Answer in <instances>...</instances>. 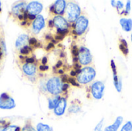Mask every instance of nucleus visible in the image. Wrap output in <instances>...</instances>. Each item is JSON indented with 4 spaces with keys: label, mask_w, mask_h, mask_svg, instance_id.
Here are the masks:
<instances>
[{
    "label": "nucleus",
    "mask_w": 132,
    "mask_h": 131,
    "mask_svg": "<svg viewBox=\"0 0 132 131\" xmlns=\"http://www.w3.org/2000/svg\"><path fill=\"white\" fill-rule=\"evenodd\" d=\"M97 72L94 67L87 66L82 68L77 76V81L79 84L87 85L91 83L96 77Z\"/></svg>",
    "instance_id": "1"
},
{
    "label": "nucleus",
    "mask_w": 132,
    "mask_h": 131,
    "mask_svg": "<svg viewBox=\"0 0 132 131\" xmlns=\"http://www.w3.org/2000/svg\"><path fill=\"white\" fill-rule=\"evenodd\" d=\"M65 13L67 22L73 24L81 15V8L78 4L73 2H69L68 4H67Z\"/></svg>",
    "instance_id": "2"
},
{
    "label": "nucleus",
    "mask_w": 132,
    "mask_h": 131,
    "mask_svg": "<svg viewBox=\"0 0 132 131\" xmlns=\"http://www.w3.org/2000/svg\"><path fill=\"white\" fill-rule=\"evenodd\" d=\"M73 25V34L76 36H82L85 33L87 29H88L89 25V20L84 15H80L74 23L72 24Z\"/></svg>",
    "instance_id": "3"
},
{
    "label": "nucleus",
    "mask_w": 132,
    "mask_h": 131,
    "mask_svg": "<svg viewBox=\"0 0 132 131\" xmlns=\"http://www.w3.org/2000/svg\"><path fill=\"white\" fill-rule=\"evenodd\" d=\"M47 91L53 96H58L62 93L63 83L60 77L54 76L50 78L46 83Z\"/></svg>",
    "instance_id": "4"
},
{
    "label": "nucleus",
    "mask_w": 132,
    "mask_h": 131,
    "mask_svg": "<svg viewBox=\"0 0 132 131\" xmlns=\"http://www.w3.org/2000/svg\"><path fill=\"white\" fill-rule=\"evenodd\" d=\"M78 63L81 66H88L92 63L93 56L91 54L90 50L86 46H80L79 48V53H78Z\"/></svg>",
    "instance_id": "5"
},
{
    "label": "nucleus",
    "mask_w": 132,
    "mask_h": 131,
    "mask_svg": "<svg viewBox=\"0 0 132 131\" xmlns=\"http://www.w3.org/2000/svg\"><path fill=\"white\" fill-rule=\"evenodd\" d=\"M104 90H105V85L104 82L101 80L94 82L90 86V92L91 96L93 97L94 99L97 100L102 99V97H104Z\"/></svg>",
    "instance_id": "6"
},
{
    "label": "nucleus",
    "mask_w": 132,
    "mask_h": 131,
    "mask_svg": "<svg viewBox=\"0 0 132 131\" xmlns=\"http://www.w3.org/2000/svg\"><path fill=\"white\" fill-rule=\"evenodd\" d=\"M15 107V100L6 93L0 95V109L11 110Z\"/></svg>",
    "instance_id": "7"
},
{
    "label": "nucleus",
    "mask_w": 132,
    "mask_h": 131,
    "mask_svg": "<svg viewBox=\"0 0 132 131\" xmlns=\"http://www.w3.org/2000/svg\"><path fill=\"white\" fill-rule=\"evenodd\" d=\"M43 5L37 1L30 2L26 6V12L29 15H32L34 16H37L42 12Z\"/></svg>",
    "instance_id": "8"
},
{
    "label": "nucleus",
    "mask_w": 132,
    "mask_h": 131,
    "mask_svg": "<svg viewBox=\"0 0 132 131\" xmlns=\"http://www.w3.org/2000/svg\"><path fill=\"white\" fill-rule=\"evenodd\" d=\"M54 26L56 27L57 29L60 30H66L69 29L70 23L67 22L66 18H64L63 15H56L54 16L53 19Z\"/></svg>",
    "instance_id": "9"
},
{
    "label": "nucleus",
    "mask_w": 132,
    "mask_h": 131,
    "mask_svg": "<svg viewBox=\"0 0 132 131\" xmlns=\"http://www.w3.org/2000/svg\"><path fill=\"white\" fill-rule=\"evenodd\" d=\"M45 26V19L43 15H39L36 17L32 22V31L35 34L39 33V32Z\"/></svg>",
    "instance_id": "10"
},
{
    "label": "nucleus",
    "mask_w": 132,
    "mask_h": 131,
    "mask_svg": "<svg viewBox=\"0 0 132 131\" xmlns=\"http://www.w3.org/2000/svg\"><path fill=\"white\" fill-rule=\"evenodd\" d=\"M67 98L66 97H61L60 100H59L56 107L53 110L54 113L58 117L63 115L65 111H66V109H67Z\"/></svg>",
    "instance_id": "11"
},
{
    "label": "nucleus",
    "mask_w": 132,
    "mask_h": 131,
    "mask_svg": "<svg viewBox=\"0 0 132 131\" xmlns=\"http://www.w3.org/2000/svg\"><path fill=\"white\" fill-rule=\"evenodd\" d=\"M54 12L53 13L56 15H63L67 8V2L64 0H57L53 4Z\"/></svg>",
    "instance_id": "12"
},
{
    "label": "nucleus",
    "mask_w": 132,
    "mask_h": 131,
    "mask_svg": "<svg viewBox=\"0 0 132 131\" xmlns=\"http://www.w3.org/2000/svg\"><path fill=\"white\" fill-rule=\"evenodd\" d=\"M26 2H20L15 5L12 8V14L14 17H18L20 15H23L26 12Z\"/></svg>",
    "instance_id": "13"
},
{
    "label": "nucleus",
    "mask_w": 132,
    "mask_h": 131,
    "mask_svg": "<svg viewBox=\"0 0 132 131\" xmlns=\"http://www.w3.org/2000/svg\"><path fill=\"white\" fill-rule=\"evenodd\" d=\"M23 73L29 77L33 76L36 72V66L34 63H25L22 65Z\"/></svg>",
    "instance_id": "14"
},
{
    "label": "nucleus",
    "mask_w": 132,
    "mask_h": 131,
    "mask_svg": "<svg viewBox=\"0 0 132 131\" xmlns=\"http://www.w3.org/2000/svg\"><path fill=\"white\" fill-rule=\"evenodd\" d=\"M120 25L125 32H129L132 31V19L122 17L120 19Z\"/></svg>",
    "instance_id": "15"
},
{
    "label": "nucleus",
    "mask_w": 132,
    "mask_h": 131,
    "mask_svg": "<svg viewBox=\"0 0 132 131\" xmlns=\"http://www.w3.org/2000/svg\"><path fill=\"white\" fill-rule=\"evenodd\" d=\"M124 121V117L122 116H118L117 117L115 121L114 124H112L110 126H108L104 128V131H118L121 125L123 124Z\"/></svg>",
    "instance_id": "16"
},
{
    "label": "nucleus",
    "mask_w": 132,
    "mask_h": 131,
    "mask_svg": "<svg viewBox=\"0 0 132 131\" xmlns=\"http://www.w3.org/2000/svg\"><path fill=\"white\" fill-rule=\"evenodd\" d=\"M29 38L28 35H26V34L20 35L15 41V47L20 50L22 48L27 46V43H29Z\"/></svg>",
    "instance_id": "17"
},
{
    "label": "nucleus",
    "mask_w": 132,
    "mask_h": 131,
    "mask_svg": "<svg viewBox=\"0 0 132 131\" xmlns=\"http://www.w3.org/2000/svg\"><path fill=\"white\" fill-rule=\"evenodd\" d=\"M80 112H81V102L78 100H74L68 108V113H78Z\"/></svg>",
    "instance_id": "18"
},
{
    "label": "nucleus",
    "mask_w": 132,
    "mask_h": 131,
    "mask_svg": "<svg viewBox=\"0 0 132 131\" xmlns=\"http://www.w3.org/2000/svg\"><path fill=\"white\" fill-rule=\"evenodd\" d=\"M119 49L122 53L123 55L127 56L129 53V49H128V42L124 39V38H120L119 39Z\"/></svg>",
    "instance_id": "19"
},
{
    "label": "nucleus",
    "mask_w": 132,
    "mask_h": 131,
    "mask_svg": "<svg viewBox=\"0 0 132 131\" xmlns=\"http://www.w3.org/2000/svg\"><path fill=\"white\" fill-rule=\"evenodd\" d=\"M113 83L114 86L118 93H121L122 90V78L118 76V74H113Z\"/></svg>",
    "instance_id": "20"
},
{
    "label": "nucleus",
    "mask_w": 132,
    "mask_h": 131,
    "mask_svg": "<svg viewBox=\"0 0 132 131\" xmlns=\"http://www.w3.org/2000/svg\"><path fill=\"white\" fill-rule=\"evenodd\" d=\"M60 96H54L52 98L49 99V109L50 110H54V108L56 107L59 100H60Z\"/></svg>",
    "instance_id": "21"
},
{
    "label": "nucleus",
    "mask_w": 132,
    "mask_h": 131,
    "mask_svg": "<svg viewBox=\"0 0 132 131\" xmlns=\"http://www.w3.org/2000/svg\"><path fill=\"white\" fill-rule=\"evenodd\" d=\"M36 131H53V128L47 125V124H43V123H39L37 124L36 125Z\"/></svg>",
    "instance_id": "22"
},
{
    "label": "nucleus",
    "mask_w": 132,
    "mask_h": 131,
    "mask_svg": "<svg viewBox=\"0 0 132 131\" xmlns=\"http://www.w3.org/2000/svg\"><path fill=\"white\" fill-rule=\"evenodd\" d=\"M125 4L122 1H117V4H116V9L118 12V13L120 15H124V8H125Z\"/></svg>",
    "instance_id": "23"
},
{
    "label": "nucleus",
    "mask_w": 132,
    "mask_h": 131,
    "mask_svg": "<svg viewBox=\"0 0 132 131\" xmlns=\"http://www.w3.org/2000/svg\"><path fill=\"white\" fill-rule=\"evenodd\" d=\"M125 9H124V15H128L131 12V0H128L126 2L125 6Z\"/></svg>",
    "instance_id": "24"
},
{
    "label": "nucleus",
    "mask_w": 132,
    "mask_h": 131,
    "mask_svg": "<svg viewBox=\"0 0 132 131\" xmlns=\"http://www.w3.org/2000/svg\"><path fill=\"white\" fill-rule=\"evenodd\" d=\"M1 131H21V128L19 126L9 124V126H7Z\"/></svg>",
    "instance_id": "25"
},
{
    "label": "nucleus",
    "mask_w": 132,
    "mask_h": 131,
    "mask_svg": "<svg viewBox=\"0 0 132 131\" xmlns=\"http://www.w3.org/2000/svg\"><path fill=\"white\" fill-rule=\"evenodd\" d=\"M32 52V48L30 47L29 46H24L23 48H22L20 49V53L22 55H24V56L25 55H28V54H29Z\"/></svg>",
    "instance_id": "26"
},
{
    "label": "nucleus",
    "mask_w": 132,
    "mask_h": 131,
    "mask_svg": "<svg viewBox=\"0 0 132 131\" xmlns=\"http://www.w3.org/2000/svg\"><path fill=\"white\" fill-rule=\"evenodd\" d=\"M121 131H132V122L131 121H128L126 122L123 127H121Z\"/></svg>",
    "instance_id": "27"
},
{
    "label": "nucleus",
    "mask_w": 132,
    "mask_h": 131,
    "mask_svg": "<svg viewBox=\"0 0 132 131\" xmlns=\"http://www.w3.org/2000/svg\"><path fill=\"white\" fill-rule=\"evenodd\" d=\"M104 118H102L99 121V123L96 125V127H94V131H102L103 127H104Z\"/></svg>",
    "instance_id": "28"
},
{
    "label": "nucleus",
    "mask_w": 132,
    "mask_h": 131,
    "mask_svg": "<svg viewBox=\"0 0 132 131\" xmlns=\"http://www.w3.org/2000/svg\"><path fill=\"white\" fill-rule=\"evenodd\" d=\"M21 131H36V129L32 126L31 124L29 123H26L25 124V126L21 129Z\"/></svg>",
    "instance_id": "29"
},
{
    "label": "nucleus",
    "mask_w": 132,
    "mask_h": 131,
    "mask_svg": "<svg viewBox=\"0 0 132 131\" xmlns=\"http://www.w3.org/2000/svg\"><path fill=\"white\" fill-rule=\"evenodd\" d=\"M10 124V123L5 120H2L0 119V130H2V129H4L5 127H6L7 126H9Z\"/></svg>",
    "instance_id": "30"
},
{
    "label": "nucleus",
    "mask_w": 132,
    "mask_h": 131,
    "mask_svg": "<svg viewBox=\"0 0 132 131\" xmlns=\"http://www.w3.org/2000/svg\"><path fill=\"white\" fill-rule=\"evenodd\" d=\"M71 53L73 57H77L79 53V48L77 46H73L71 49Z\"/></svg>",
    "instance_id": "31"
},
{
    "label": "nucleus",
    "mask_w": 132,
    "mask_h": 131,
    "mask_svg": "<svg viewBox=\"0 0 132 131\" xmlns=\"http://www.w3.org/2000/svg\"><path fill=\"white\" fill-rule=\"evenodd\" d=\"M68 83L72 84L73 86H77V87H80V84L77 83V80H75L73 77H69L68 78Z\"/></svg>",
    "instance_id": "32"
},
{
    "label": "nucleus",
    "mask_w": 132,
    "mask_h": 131,
    "mask_svg": "<svg viewBox=\"0 0 132 131\" xmlns=\"http://www.w3.org/2000/svg\"><path fill=\"white\" fill-rule=\"evenodd\" d=\"M70 30L69 29H66V30H60V29H56V32H57V35L59 36H67L68 33H69Z\"/></svg>",
    "instance_id": "33"
},
{
    "label": "nucleus",
    "mask_w": 132,
    "mask_h": 131,
    "mask_svg": "<svg viewBox=\"0 0 132 131\" xmlns=\"http://www.w3.org/2000/svg\"><path fill=\"white\" fill-rule=\"evenodd\" d=\"M38 42H39L38 40H37L36 38H34V37H32V38H29V44L30 46H36Z\"/></svg>",
    "instance_id": "34"
},
{
    "label": "nucleus",
    "mask_w": 132,
    "mask_h": 131,
    "mask_svg": "<svg viewBox=\"0 0 132 131\" xmlns=\"http://www.w3.org/2000/svg\"><path fill=\"white\" fill-rule=\"evenodd\" d=\"M68 76L65 74L63 75H61V77H60V80L62 82V83H68Z\"/></svg>",
    "instance_id": "35"
},
{
    "label": "nucleus",
    "mask_w": 132,
    "mask_h": 131,
    "mask_svg": "<svg viewBox=\"0 0 132 131\" xmlns=\"http://www.w3.org/2000/svg\"><path fill=\"white\" fill-rule=\"evenodd\" d=\"M39 70L40 71H42V72H44V71H46V70H48L49 69V66H46V65H41V66H39Z\"/></svg>",
    "instance_id": "36"
},
{
    "label": "nucleus",
    "mask_w": 132,
    "mask_h": 131,
    "mask_svg": "<svg viewBox=\"0 0 132 131\" xmlns=\"http://www.w3.org/2000/svg\"><path fill=\"white\" fill-rule=\"evenodd\" d=\"M25 61H26V63H34L35 59L33 57H29V58H26Z\"/></svg>",
    "instance_id": "37"
},
{
    "label": "nucleus",
    "mask_w": 132,
    "mask_h": 131,
    "mask_svg": "<svg viewBox=\"0 0 132 131\" xmlns=\"http://www.w3.org/2000/svg\"><path fill=\"white\" fill-rule=\"evenodd\" d=\"M54 47H55V45H54V44H53L52 42H50V43H48V45L46 46V49L47 51H50V50H51L52 49H53Z\"/></svg>",
    "instance_id": "38"
},
{
    "label": "nucleus",
    "mask_w": 132,
    "mask_h": 131,
    "mask_svg": "<svg viewBox=\"0 0 132 131\" xmlns=\"http://www.w3.org/2000/svg\"><path fill=\"white\" fill-rule=\"evenodd\" d=\"M68 89H69V84L68 83H63L62 92H67Z\"/></svg>",
    "instance_id": "39"
},
{
    "label": "nucleus",
    "mask_w": 132,
    "mask_h": 131,
    "mask_svg": "<svg viewBox=\"0 0 132 131\" xmlns=\"http://www.w3.org/2000/svg\"><path fill=\"white\" fill-rule=\"evenodd\" d=\"M63 36H59V35H55V36H54V39L55 40H56L57 42H59V41H62L63 39Z\"/></svg>",
    "instance_id": "40"
},
{
    "label": "nucleus",
    "mask_w": 132,
    "mask_h": 131,
    "mask_svg": "<svg viewBox=\"0 0 132 131\" xmlns=\"http://www.w3.org/2000/svg\"><path fill=\"white\" fill-rule=\"evenodd\" d=\"M47 62H48L47 57L44 56V57H43V58H42V59H41V63H42V65H44V66H45V65H46Z\"/></svg>",
    "instance_id": "41"
},
{
    "label": "nucleus",
    "mask_w": 132,
    "mask_h": 131,
    "mask_svg": "<svg viewBox=\"0 0 132 131\" xmlns=\"http://www.w3.org/2000/svg\"><path fill=\"white\" fill-rule=\"evenodd\" d=\"M63 62H62V60H59L57 63H56V66H55V68H60V67H61L62 66H63Z\"/></svg>",
    "instance_id": "42"
},
{
    "label": "nucleus",
    "mask_w": 132,
    "mask_h": 131,
    "mask_svg": "<svg viewBox=\"0 0 132 131\" xmlns=\"http://www.w3.org/2000/svg\"><path fill=\"white\" fill-rule=\"evenodd\" d=\"M53 39V36H52L50 34H47V35H46V39L47 41H51Z\"/></svg>",
    "instance_id": "43"
},
{
    "label": "nucleus",
    "mask_w": 132,
    "mask_h": 131,
    "mask_svg": "<svg viewBox=\"0 0 132 131\" xmlns=\"http://www.w3.org/2000/svg\"><path fill=\"white\" fill-rule=\"evenodd\" d=\"M70 76H71V77H74V76H77V72L75 71V70H71L70 71Z\"/></svg>",
    "instance_id": "44"
},
{
    "label": "nucleus",
    "mask_w": 132,
    "mask_h": 131,
    "mask_svg": "<svg viewBox=\"0 0 132 131\" xmlns=\"http://www.w3.org/2000/svg\"><path fill=\"white\" fill-rule=\"evenodd\" d=\"M48 25H49V26H50V28H53V27H54V24H53V20H49V22H48Z\"/></svg>",
    "instance_id": "45"
},
{
    "label": "nucleus",
    "mask_w": 132,
    "mask_h": 131,
    "mask_svg": "<svg viewBox=\"0 0 132 131\" xmlns=\"http://www.w3.org/2000/svg\"><path fill=\"white\" fill-rule=\"evenodd\" d=\"M111 6H112V7H114V8H116L117 1H115V0H111Z\"/></svg>",
    "instance_id": "46"
},
{
    "label": "nucleus",
    "mask_w": 132,
    "mask_h": 131,
    "mask_svg": "<svg viewBox=\"0 0 132 131\" xmlns=\"http://www.w3.org/2000/svg\"><path fill=\"white\" fill-rule=\"evenodd\" d=\"M36 16H34V15H28V19L29 20H34L36 19Z\"/></svg>",
    "instance_id": "47"
},
{
    "label": "nucleus",
    "mask_w": 132,
    "mask_h": 131,
    "mask_svg": "<svg viewBox=\"0 0 132 131\" xmlns=\"http://www.w3.org/2000/svg\"><path fill=\"white\" fill-rule=\"evenodd\" d=\"M50 11L52 13H53V12H54V6H53V5H52L50 7Z\"/></svg>",
    "instance_id": "48"
},
{
    "label": "nucleus",
    "mask_w": 132,
    "mask_h": 131,
    "mask_svg": "<svg viewBox=\"0 0 132 131\" xmlns=\"http://www.w3.org/2000/svg\"><path fill=\"white\" fill-rule=\"evenodd\" d=\"M57 73H58L59 74H60V75H63V73H64V70H63V69H59Z\"/></svg>",
    "instance_id": "49"
},
{
    "label": "nucleus",
    "mask_w": 132,
    "mask_h": 131,
    "mask_svg": "<svg viewBox=\"0 0 132 131\" xmlns=\"http://www.w3.org/2000/svg\"><path fill=\"white\" fill-rule=\"evenodd\" d=\"M19 59H21L22 60H23V59H26L27 57H26V56H23L20 55V56H19Z\"/></svg>",
    "instance_id": "50"
},
{
    "label": "nucleus",
    "mask_w": 132,
    "mask_h": 131,
    "mask_svg": "<svg viewBox=\"0 0 132 131\" xmlns=\"http://www.w3.org/2000/svg\"><path fill=\"white\" fill-rule=\"evenodd\" d=\"M60 57H64V56H65V54H64V53H61V54L60 55Z\"/></svg>",
    "instance_id": "51"
},
{
    "label": "nucleus",
    "mask_w": 132,
    "mask_h": 131,
    "mask_svg": "<svg viewBox=\"0 0 132 131\" xmlns=\"http://www.w3.org/2000/svg\"><path fill=\"white\" fill-rule=\"evenodd\" d=\"M2 51H0V59H2Z\"/></svg>",
    "instance_id": "52"
},
{
    "label": "nucleus",
    "mask_w": 132,
    "mask_h": 131,
    "mask_svg": "<svg viewBox=\"0 0 132 131\" xmlns=\"http://www.w3.org/2000/svg\"><path fill=\"white\" fill-rule=\"evenodd\" d=\"M131 42H132V32H131Z\"/></svg>",
    "instance_id": "53"
},
{
    "label": "nucleus",
    "mask_w": 132,
    "mask_h": 131,
    "mask_svg": "<svg viewBox=\"0 0 132 131\" xmlns=\"http://www.w3.org/2000/svg\"><path fill=\"white\" fill-rule=\"evenodd\" d=\"M0 12H1V2H0Z\"/></svg>",
    "instance_id": "54"
}]
</instances>
